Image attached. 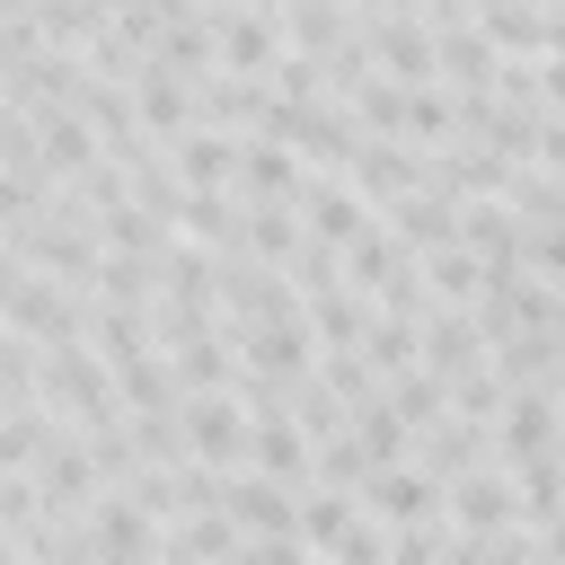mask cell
<instances>
[{
  "mask_svg": "<svg viewBox=\"0 0 565 565\" xmlns=\"http://www.w3.org/2000/svg\"><path fill=\"white\" fill-rule=\"evenodd\" d=\"M35 397H44L71 433H88V424H115V415H124L115 371L97 362V344H88V335H71V344H44V353H35Z\"/></svg>",
  "mask_w": 565,
  "mask_h": 565,
  "instance_id": "1",
  "label": "cell"
},
{
  "mask_svg": "<svg viewBox=\"0 0 565 565\" xmlns=\"http://www.w3.org/2000/svg\"><path fill=\"white\" fill-rule=\"evenodd\" d=\"M282 318H300L291 274L230 247V256H221V327H230V335H256V327H282Z\"/></svg>",
  "mask_w": 565,
  "mask_h": 565,
  "instance_id": "2",
  "label": "cell"
},
{
  "mask_svg": "<svg viewBox=\"0 0 565 565\" xmlns=\"http://www.w3.org/2000/svg\"><path fill=\"white\" fill-rule=\"evenodd\" d=\"M380 530H415V521H450V486L424 468V459H397V468H380L362 494H353Z\"/></svg>",
  "mask_w": 565,
  "mask_h": 565,
  "instance_id": "3",
  "label": "cell"
},
{
  "mask_svg": "<svg viewBox=\"0 0 565 565\" xmlns=\"http://www.w3.org/2000/svg\"><path fill=\"white\" fill-rule=\"evenodd\" d=\"M79 530L97 539V556H106V565H159V539H168V530L132 503V486H106V494L79 512Z\"/></svg>",
  "mask_w": 565,
  "mask_h": 565,
  "instance_id": "4",
  "label": "cell"
},
{
  "mask_svg": "<svg viewBox=\"0 0 565 565\" xmlns=\"http://www.w3.org/2000/svg\"><path fill=\"white\" fill-rule=\"evenodd\" d=\"M362 44H371V71L397 79V88H441V62H433V26L424 18H353Z\"/></svg>",
  "mask_w": 565,
  "mask_h": 565,
  "instance_id": "5",
  "label": "cell"
},
{
  "mask_svg": "<svg viewBox=\"0 0 565 565\" xmlns=\"http://www.w3.org/2000/svg\"><path fill=\"white\" fill-rule=\"evenodd\" d=\"M26 344H71V335H88V291H71V282H53V274H26L18 282V300L0 309Z\"/></svg>",
  "mask_w": 565,
  "mask_h": 565,
  "instance_id": "6",
  "label": "cell"
},
{
  "mask_svg": "<svg viewBox=\"0 0 565 565\" xmlns=\"http://www.w3.org/2000/svg\"><path fill=\"white\" fill-rule=\"evenodd\" d=\"M177 424H185V441H194V459H203V468H247V433H256V415L238 406V388L185 397V406H177Z\"/></svg>",
  "mask_w": 565,
  "mask_h": 565,
  "instance_id": "7",
  "label": "cell"
},
{
  "mask_svg": "<svg viewBox=\"0 0 565 565\" xmlns=\"http://www.w3.org/2000/svg\"><path fill=\"white\" fill-rule=\"evenodd\" d=\"M556 433H565V397H556V388H512V406L494 415V459H503V468L547 459Z\"/></svg>",
  "mask_w": 565,
  "mask_h": 565,
  "instance_id": "8",
  "label": "cell"
},
{
  "mask_svg": "<svg viewBox=\"0 0 565 565\" xmlns=\"http://www.w3.org/2000/svg\"><path fill=\"white\" fill-rule=\"evenodd\" d=\"M238 371H247V380H274V388H300V380L318 371V335H309V318H282V327L238 335Z\"/></svg>",
  "mask_w": 565,
  "mask_h": 565,
  "instance_id": "9",
  "label": "cell"
},
{
  "mask_svg": "<svg viewBox=\"0 0 565 565\" xmlns=\"http://www.w3.org/2000/svg\"><path fill=\"white\" fill-rule=\"evenodd\" d=\"M79 79H88V62H79V53H53V44H44V53L26 62V71H9V88H0V97H9V106H18L26 124H44V115L79 106Z\"/></svg>",
  "mask_w": 565,
  "mask_h": 565,
  "instance_id": "10",
  "label": "cell"
},
{
  "mask_svg": "<svg viewBox=\"0 0 565 565\" xmlns=\"http://www.w3.org/2000/svg\"><path fill=\"white\" fill-rule=\"evenodd\" d=\"M300 194H309V159L291 141H274V132H247V150H238V203H300Z\"/></svg>",
  "mask_w": 565,
  "mask_h": 565,
  "instance_id": "11",
  "label": "cell"
},
{
  "mask_svg": "<svg viewBox=\"0 0 565 565\" xmlns=\"http://www.w3.org/2000/svg\"><path fill=\"white\" fill-rule=\"evenodd\" d=\"M221 512H230L247 539H300V530H291V521H300V494H291V486H274V477H256V468H230Z\"/></svg>",
  "mask_w": 565,
  "mask_h": 565,
  "instance_id": "12",
  "label": "cell"
},
{
  "mask_svg": "<svg viewBox=\"0 0 565 565\" xmlns=\"http://www.w3.org/2000/svg\"><path fill=\"white\" fill-rule=\"evenodd\" d=\"M512 521H521V494H512V468H503V459H486V468L450 477V530L494 539V530H512Z\"/></svg>",
  "mask_w": 565,
  "mask_h": 565,
  "instance_id": "13",
  "label": "cell"
},
{
  "mask_svg": "<svg viewBox=\"0 0 565 565\" xmlns=\"http://www.w3.org/2000/svg\"><path fill=\"white\" fill-rule=\"evenodd\" d=\"M212 53H221V71L274 79V62H282V18H265V9H221V18H212Z\"/></svg>",
  "mask_w": 565,
  "mask_h": 565,
  "instance_id": "14",
  "label": "cell"
},
{
  "mask_svg": "<svg viewBox=\"0 0 565 565\" xmlns=\"http://www.w3.org/2000/svg\"><path fill=\"white\" fill-rule=\"evenodd\" d=\"M97 159H106V141H97V124H88L79 106H62V115H44V124H35V177H44V185L88 177Z\"/></svg>",
  "mask_w": 565,
  "mask_h": 565,
  "instance_id": "15",
  "label": "cell"
},
{
  "mask_svg": "<svg viewBox=\"0 0 565 565\" xmlns=\"http://www.w3.org/2000/svg\"><path fill=\"white\" fill-rule=\"evenodd\" d=\"M35 494H44L62 521H79V512L106 494V468L88 459V441H79V433H62V441L44 450V468H35Z\"/></svg>",
  "mask_w": 565,
  "mask_h": 565,
  "instance_id": "16",
  "label": "cell"
},
{
  "mask_svg": "<svg viewBox=\"0 0 565 565\" xmlns=\"http://www.w3.org/2000/svg\"><path fill=\"white\" fill-rule=\"evenodd\" d=\"M274 106H282L274 79H247V71H212V79H203V124H212V132H238V141H247V132L274 124Z\"/></svg>",
  "mask_w": 565,
  "mask_h": 565,
  "instance_id": "17",
  "label": "cell"
},
{
  "mask_svg": "<svg viewBox=\"0 0 565 565\" xmlns=\"http://www.w3.org/2000/svg\"><path fill=\"white\" fill-rule=\"evenodd\" d=\"M344 177H353V194H362L371 212H388L397 194H415V185H424V150H415V141H362Z\"/></svg>",
  "mask_w": 565,
  "mask_h": 565,
  "instance_id": "18",
  "label": "cell"
},
{
  "mask_svg": "<svg viewBox=\"0 0 565 565\" xmlns=\"http://www.w3.org/2000/svg\"><path fill=\"white\" fill-rule=\"evenodd\" d=\"M371 221H380V212L353 194V177H318V168H309V194H300V230H309V238H327V247H353Z\"/></svg>",
  "mask_w": 565,
  "mask_h": 565,
  "instance_id": "19",
  "label": "cell"
},
{
  "mask_svg": "<svg viewBox=\"0 0 565 565\" xmlns=\"http://www.w3.org/2000/svg\"><path fill=\"white\" fill-rule=\"evenodd\" d=\"M353 35H362L353 0H291L282 9V53H300V62H335Z\"/></svg>",
  "mask_w": 565,
  "mask_h": 565,
  "instance_id": "20",
  "label": "cell"
},
{
  "mask_svg": "<svg viewBox=\"0 0 565 565\" xmlns=\"http://www.w3.org/2000/svg\"><path fill=\"white\" fill-rule=\"evenodd\" d=\"M238 150H247L238 132H212V124H194L185 141H168V168L185 177V194H203V185H212V194H238Z\"/></svg>",
  "mask_w": 565,
  "mask_h": 565,
  "instance_id": "21",
  "label": "cell"
},
{
  "mask_svg": "<svg viewBox=\"0 0 565 565\" xmlns=\"http://www.w3.org/2000/svg\"><path fill=\"white\" fill-rule=\"evenodd\" d=\"M380 230H388V238H406L415 256H433V247H459V203H450V194H433V185H415V194H397V203L380 212Z\"/></svg>",
  "mask_w": 565,
  "mask_h": 565,
  "instance_id": "22",
  "label": "cell"
},
{
  "mask_svg": "<svg viewBox=\"0 0 565 565\" xmlns=\"http://www.w3.org/2000/svg\"><path fill=\"white\" fill-rule=\"evenodd\" d=\"M477 362H494V344H486L477 309H424V371L459 380V371H477Z\"/></svg>",
  "mask_w": 565,
  "mask_h": 565,
  "instance_id": "23",
  "label": "cell"
},
{
  "mask_svg": "<svg viewBox=\"0 0 565 565\" xmlns=\"http://www.w3.org/2000/svg\"><path fill=\"white\" fill-rule=\"evenodd\" d=\"M309 459H318V450H309V433H300L291 415H256V433H247V468H256V477H274V486L300 494V486H318Z\"/></svg>",
  "mask_w": 565,
  "mask_h": 565,
  "instance_id": "24",
  "label": "cell"
},
{
  "mask_svg": "<svg viewBox=\"0 0 565 565\" xmlns=\"http://www.w3.org/2000/svg\"><path fill=\"white\" fill-rule=\"evenodd\" d=\"M415 459L450 486V477H468V468H486L494 459V424H468V415H441V424H424L415 433Z\"/></svg>",
  "mask_w": 565,
  "mask_h": 565,
  "instance_id": "25",
  "label": "cell"
},
{
  "mask_svg": "<svg viewBox=\"0 0 565 565\" xmlns=\"http://www.w3.org/2000/svg\"><path fill=\"white\" fill-rule=\"evenodd\" d=\"M62 433H71V424H62L44 397H18V406H0V468L35 477V468H44V450H53Z\"/></svg>",
  "mask_w": 565,
  "mask_h": 565,
  "instance_id": "26",
  "label": "cell"
},
{
  "mask_svg": "<svg viewBox=\"0 0 565 565\" xmlns=\"http://www.w3.org/2000/svg\"><path fill=\"white\" fill-rule=\"evenodd\" d=\"M132 97H141V132H150L159 150H168V141H185V132L203 124V88H194V79H168V71H150Z\"/></svg>",
  "mask_w": 565,
  "mask_h": 565,
  "instance_id": "27",
  "label": "cell"
},
{
  "mask_svg": "<svg viewBox=\"0 0 565 565\" xmlns=\"http://www.w3.org/2000/svg\"><path fill=\"white\" fill-rule=\"evenodd\" d=\"M459 247L468 256H486V274H512L521 265V212L512 203H459Z\"/></svg>",
  "mask_w": 565,
  "mask_h": 565,
  "instance_id": "28",
  "label": "cell"
},
{
  "mask_svg": "<svg viewBox=\"0 0 565 565\" xmlns=\"http://www.w3.org/2000/svg\"><path fill=\"white\" fill-rule=\"evenodd\" d=\"M309 247V230H300V203H247V221H238V256H256V265H282L291 274V256Z\"/></svg>",
  "mask_w": 565,
  "mask_h": 565,
  "instance_id": "29",
  "label": "cell"
},
{
  "mask_svg": "<svg viewBox=\"0 0 565 565\" xmlns=\"http://www.w3.org/2000/svg\"><path fill=\"white\" fill-rule=\"evenodd\" d=\"M168 371H177V388H185V397H212V388H238V335H230V327H212V335H194V344H177V353H168Z\"/></svg>",
  "mask_w": 565,
  "mask_h": 565,
  "instance_id": "30",
  "label": "cell"
},
{
  "mask_svg": "<svg viewBox=\"0 0 565 565\" xmlns=\"http://www.w3.org/2000/svg\"><path fill=\"white\" fill-rule=\"evenodd\" d=\"M115 371V397H124V415H177L185 406V388H177V371H168V353L150 344V353H132V362H106Z\"/></svg>",
  "mask_w": 565,
  "mask_h": 565,
  "instance_id": "31",
  "label": "cell"
},
{
  "mask_svg": "<svg viewBox=\"0 0 565 565\" xmlns=\"http://www.w3.org/2000/svg\"><path fill=\"white\" fill-rule=\"evenodd\" d=\"M433 62H441V88H494V71H503V53L486 44V26H441Z\"/></svg>",
  "mask_w": 565,
  "mask_h": 565,
  "instance_id": "32",
  "label": "cell"
},
{
  "mask_svg": "<svg viewBox=\"0 0 565 565\" xmlns=\"http://www.w3.org/2000/svg\"><path fill=\"white\" fill-rule=\"evenodd\" d=\"M238 221H247V203L203 185V194H185V203H177V221H168V230H177V238H194V247H212V256H230V247H238Z\"/></svg>",
  "mask_w": 565,
  "mask_h": 565,
  "instance_id": "33",
  "label": "cell"
},
{
  "mask_svg": "<svg viewBox=\"0 0 565 565\" xmlns=\"http://www.w3.org/2000/svg\"><path fill=\"white\" fill-rule=\"evenodd\" d=\"M300 318H309V335H318V344L335 353V344H362L380 309H371V300H362L353 282H335V291H309V300H300Z\"/></svg>",
  "mask_w": 565,
  "mask_h": 565,
  "instance_id": "34",
  "label": "cell"
},
{
  "mask_svg": "<svg viewBox=\"0 0 565 565\" xmlns=\"http://www.w3.org/2000/svg\"><path fill=\"white\" fill-rule=\"evenodd\" d=\"M150 71H168V79H194V88H203V79L221 71V53H212V18H177V26L150 44Z\"/></svg>",
  "mask_w": 565,
  "mask_h": 565,
  "instance_id": "35",
  "label": "cell"
},
{
  "mask_svg": "<svg viewBox=\"0 0 565 565\" xmlns=\"http://www.w3.org/2000/svg\"><path fill=\"white\" fill-rule=\"evenodd\" d=\"M486 256H468V247H433L424 256V291H433V309H477L486 300Z\"/></svg>",
  "mask_w": 565,
  "mask_h": 565,
  "instance_id": "36",
  "label": "cell"
},
{
  "mask_svg": "<svg viewBox=\"0 0 565 565\" xmlns=\"http://www.w3.org/2000/svg\"><path fill=\"white\" fill-rule=\"evenodd\" d=\"M353 521H362V503H353V494H335V486H300V521H291V530H300V547H309V556H335Z\"/></svg>",
  "mask_w": 565,
  "mask_h": 565,
  "instance_id": "37",
  "label": "cell"
},
{
  "mask_svg": "<svg viewBox=\"0 0 565 565\" xmlns=\"http://www.w3.org/2000/svg\"><path fill=\"white\" fill-rule=\"evenodd\" d=\"M88 300H97V309H141V318H150V300H159V265H150V256H115V247H106V265H97V282H88Z\"/></svg>",
  "mask_w": 565,
  "mask_h": 565,
  "instance_id": "38",
  "label": "cell"
},
{
  "mask_svg": "<svg viewBox=\"0 0 565 565\" xmlns=\"http://www.w3.org/2000/svg\"><path fill=\"white\" fill-rule=\"evenodd\" d=\"M494 371H503V388H556L565 380V335H512V344H494Z\"/></svg>",
  "mask_w": 565,
  "mask_h": 565,
  "instance_id": "39",
  "label": "cell"
},
{
  "mask_svg": "<svg viewBox=\"0 0 565 565\" xmlns=\"http://www.w3.org/2000/svg\"><path fill=\"white\" fill-rule=\"evenodd\" d=\"M512 494H521V530L565 521V459H556V450H547V459H521V468H512Z\"/></svg>",
  "mask_w": 565,
  "mask_h": 565,
  "instance_id": "40",
  "label": "cell"
},
{
  "mask_svg": "<svg viewBox=\"0 0 565 565\" xmlns=\"http://www.w3.org/2000/svg\"><path fill=\"white\" fill-rule=\"evenodd\" d=\"M362 362H371V371H380V388H388L397 371H415V362H424V327H415V318H371Z\"/></svg>",
  "mask_w": 565,
  "mask_h": 565,
  "instance_id": "41",
  "label": "cell"
},
{
  "mask_svg": "<svg viewBox=\"0 0 565 565\" xmlns=\"http://www.w3.org/2000/svg\"><path fill=\"white\" fill-rule=\"evenodd\" d=\"M353 433H362V450L380 459V468H397V459H415V424L388 406V388L371 397V406H353Z\"/></svg>",
  "mask_w": 565,
  "mask_h": 565,
  "instance_id": "42",
  "label": "cell"
},
{
  "mask_svg": "<svg viewBox=\"0 0 565 565\" xmlns=\"http://www.w3.org/2000/svg\"><path fill=\"white\" fill-rule=\"evenodd\" d=\"M309 477H318V486H335V494H362V486L380 477V459L362 450V433H327V441H318V459H309Z\"/></svg>",
  "mask_w": 565,
  "mask_h": 565,
  "instance_id": "43",
  "label": "cell"
},
{
  "mask_svg": "<svg viewBox=\"0 0 565 565\" xmlns=\"http://www.w3.org/2000/svg\"><path fill=\"white\" fill-rule=\"evenodd\" d=\"M388 406H397V415L424 433V424H441V415H450V380L415 362V371H397V380H388Z\"/></svg>",
  "mask_w": 565,
  "mask_h": 565,
  "instance_id": "44",
  "label": "cell"
},
{
  "mask_svg": "<svg viewBox=\"0 0 565 565\" xmlns=\"http://www.w3.org/2000/svg\"><path fill=\"white\" fill-rule=\"evenodd\" d=\"M124 177H132V203H141L150 221H177V203H185V177L168 168V150H150V159H132Z\"/></svg>",
  "mask_w": 565,
  "mask_h": 565,
  "instance_id": "45",
  "label": "cell"
},
{
  "mask_svg": "<svg viewBox=\"0 0 565 565\" xmlns=\"http://www.w3.org/2000/svg\"><path fill=\"white\" fill-rule=\"evenodd\" d=\"M318 388H335L344 406H371V397H380V371L362 362V344H335V353L318 344Z\"/></svg>",
  "mask_w": 565,
  "mask_h": 565,
  "instance_id": "46",
  "label": "cell"
},
{
  "mask_svg": "<svg viewBox=\"0 0 565 565\" xmlns=\"http://www.w3.org/2000/svg\"><path fill=\"white\" fill-rule=\"evenodd\" d=\"M503 406H512V388H503V371H494V362H477V371H459V380H450V415L494 424Z\"/></svg>",
  "mask_w": 565,
  "mask_h": 565,
  "instance_id": "47",
  "label": "cell"
},
{
  "mask_svg": "<svg viewBox=\"0 0 565 565\" xmlns=\"http://www.w3.org/2000/svg\"><path fill=\"white\" fill-rule=\"evenodd\" d=\"M35 353L44 344H26L9 318H0V406H18V397H35Z\"/></svg>",
  "mask_w": 565,
  "mask_h": 565,
  "instance_id": "48",
  "label": "cell"
},
{
  "mask_svg": "<svg viewBox=\"0 0 565 565\" xmlns=\"http://www.w3.org/2000/svg\"><path fill=\"white\" fill-rule=\"evenodd\" d=\"M344 282V247H327V238H309L300 256H291V291L309 300V291H335Z\"/></svg>",
  "mask_w": 565,
  "mask_h": 565,
  "instance_id": "49",
  "label": "cell"
},
{
  "mask_svg": "<svg viewBox=\"0 0 565 565\" xmlns=\"http://www.w3.org/2000/svg\"><path fill=\"white\" fill-rule=\"evenodd\" d=\"M450 556V521H415V530H388V565H441Z\"/></svg>",
  "mask_w": 565,
  "mask_h": 565,
  "instance_id": "50",
  "label": "cell"
},
{
  "mask_svg": "<svg viewBox=\"0 0 565 565\" xmlns=\"http://www.w3.org/2000/svg\"><path fill=\"white\" fill-rule=\"evenodd\" d=\"M521 265H530V274H547V282L565 291V221H547V230H521Z\"/></svg>",
  "mask_w": 565,
  "mask_h": 565,
  "instance_id": "51",
  "label": "cell"
},
{
  "mask_svg": "<svg viewBox=\"0 0 565 565\" xmlns=\"http://www.w3.org/2000/svg\"><path fill=\"white\" fill-rule=\"evenodd\" d=\"M327 565H388V530H380V521H371V512H362V521H353V530H344V547H335V556H327Z\"/></svg>",
  "mask_w": 565,
  "mask_h": 565,
  "instance_id": "52",
  "label": "cell"
},
{
  "mask_svg": "<svg viewBox=\"0 0 565 565\" xmlns=\"http://www.w3.org/2000/svg\"><path fill=\"white\" fill-rule=\"evenodd\" d=\"M0 168H35V124L0 97Z\"/></svg>",
  "mask_w": 565,
  "mask_h": 565,
  "instance_id": "53",
  "label": "cell"
},
{
  "mask_svg": "<svg viewBox=\"0 0 565 565\" xmlns=\"http://www.w3.org/2000/svg\"><path fill=\"white\" fill-rule=\"evenodd\" d=\"M230 565H309V547H300V539H247Z\"/></svg>",
  "mask_w": 565,
  "mask_h": 565,
  "instance_id": "54",
  "label": "cell"
},
{
  "mask_svg": "<svg viewBox=\"0 0 565 565\" xmlns=\"http://www.w3.org/2000/svg\"><path fill=\"white\" fill-rule=\"evenodd\" d=\"M539 97H547V115H565V53L539 62Z\"/></svg>",
  "mask_w": 565,
  "mask_h": 565,
  "instance_id": "55",
  "label": "cell"
},
{
  "mask_svg": "<svg viewBox=\"0 0 565 565\" xmlns=\"http://www.w3.org/2000/svg\"><path fill=\"white\" fill-rule=\"evenodd\" d=\"M26 274H35V265H26V256H18V247H9V238H0V309H9V300H18V282H26Z\"/></svg>",
  "mask_w": 565,
  "mask_h": 565,
  "instance_id": "56",
  "label": "cell"
},
{
  "mask_svg": "<svg viewBox=\"0 0 565 565\" xmlns=\"http://www.w3.org/2000/svg\"><path fill=\"white\" fill-rule=\"evenodd\" d=\"M0 565H26V547H18V530H0Z\"/></svg>",
  "mask_w": 565,
  "mask_h": 565,
  "instance_id": "57",
  "label": "cell"
},
{
  "mask_svg": "<svg viewBox=\"0 0 565 565\" xmlns=\"http://www.w3.org/2000/svg\"><path fill=\"white\" fill-rule=\"evenodd\" d=\"M0 18H35V0H0Z\"/></svg>",
  "mask_w": 565,
  "mask_h": 565,
  "instance_id": "58",
  "label": "cell"
},
{
  "mask_svg": "<svg viewBox=\"0 0 565 565\" xmlns=\"http://www.w3.org/2000/svg\"><path fill=\"white\" fill-rule=\"evenodd\" d=\"M221 9H247V0H203V18H221Z\"/></svg>",
  "mask_w": 565,
  "mask_h": 565,
  "instance_id": "59",
  "label": "cell"
},
{
  "mask_svg": "<svg viewBox=\"0 0 565 565\" xmlns=\"http://www.w3.org/2000/svg\"><path fill=\"white\" fill-rule=\"evenodd\" d=\"M556 335H565V291H556Z\"/></svg>",
  "mask_w": 565,
  "mask_h": 565,
  "instance_id": "60",
  "label": "cell"
},
{
  "mask_svg": "<svg viewBox=\"0 0 565 565\" xmlns=\"http://www.w3.org/2000/svg\"><path fill=\"white\" fill-rule=\"evenodd\" d=\"M556 459H565V433H556Z\"/></svg>",
  "mask_w": 565,
  "mask_h": 565,
  "instance_id": "61",
  "label": "cell"
},
{
  "mask_svg": "<svg viewBox=\"0 0 565 565\" xmlns=\"http://www.w3.org/2000/svg\"><path fill=\"white\" fill-rule=\"evenodd\" d=\"M556 397H565V380H556Z\"/></svg>",
  "mask_w": 565,
  "mask_h": 565,
  "instance_id": "62",
  "label": "cell"
},
{
  "mask_svg": "<svg viewBox=\"0 0 565 565\" xmlns=\"http://www.w3.org/2000/svg\"><path fill=\"white\" fill-rule=\"evenodd\" d=\"M309 565H327V556H309Z\"/></svg>",
  "mask_w": 565,
  "mask_h": 565,
  "instance_id": "63",
  "label": "cell"
}]
</instances>
